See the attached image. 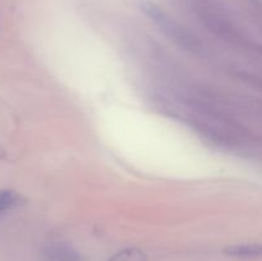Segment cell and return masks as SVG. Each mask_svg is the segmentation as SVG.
I'll use <instances>...</instances> for the list:
<instances>
[{
	"label": "cell",
	"mask_w": 262,
	"mask_h": 261,
	"mask_svg": "<svg viewBox=\"0 0 262 261\" xmlns=\"http://www.w3.org/2000/svg\"><path fill=\"white\" fill-rule=\"evenodd\" d=\"M140 5L145 14L150 17V19L154 20L166 35L173 37L174 40L181 41L183 45H187V41L189 40L187 33L176 20L171 19L164 10H161L160 7H158L155 3L150 2V0H141Z\"/></svg>",
	"instance_id": "6da1fadb"
},
{
	"label": "cell",
	"mask_w": 262,
	"mask_h": 261,
	"mask_svg": "<svg viewBox=\"0 0 262 261\" xmlns=\"http://www.w3.org/2000/svg\"><path fill=\"white\" fill-rule=\"evenodd\" d=\"M42 261H83V258L67 243L53 242L42 251Z\"/></svg>",
	"instance_id": "7a4b0ae2"
},
{
	"label": "cell",
	"mask_w": 262,
	"mask_h": 261,
	"mask_svg": "<svg viewBox=\"0 0 262 261\" xmlns=\"http://www.w3.org/2000/svg\"><path fill=\"white\" fill-rule=\"evenodd\" d=\"M225 255L237 258H262V243H241L225 248Z\"/></svg>",
	"instance_id": "3957f363"
},
{
	"label": "cell",
	"mask_w": 262,
	"mask_h": 261,
	"mask_svg": "<svg viewBox=\"0 0 262 261\" xmlns=\"http://www.w3.org/2000/svg\"><path fill=\"white\" fill-rule=\"evenodd\" d=\"M20 201H22V197L15 191H13V189H2L0 191V214L14 209L15 206L20 204Z\"/></svg>",
	"instance_id": "277c9868"
},
{
	"label": "cell",
	"mask_w": 262,
	"mask_h": 261,
	"mask_svg": "<svg viewBox=\"0 0 262 261\" xmlns=\"http://www.w3.org/2000/svg\"><path fill=\"white\" fill-rule=\"evenodd\" d=\"M145 252L138 248H124V250L119 251L118 253H115L113 257H110L109 261H146Z\"/></svg>",
	"instance_id": "5b68a950"
}]
</instances>
